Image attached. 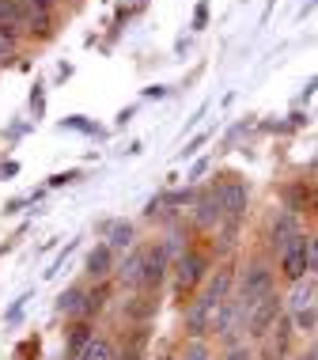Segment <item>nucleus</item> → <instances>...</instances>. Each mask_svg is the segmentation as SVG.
<instances>
[{
  "instance_id": "1",
  "label": "nucleus",
  "mask_w": 318,
  "mask_h": 360,
  "mask_svg": "<svg viewBox=\"0 0 318 360\" xmlns=\"http://www.w3.org/2000/svg\"><path fill=\"white\" fill-rule=\"evenodd\" d=\"M273 296V274H269V266H262V262H254V266H246L243 274V288H239V300L250 307H258L262 300Z\"/></svg>"
},
{
  "instance_id": "2",
  "label": "nucleus",
  "mask_w": 318,
  "mask_h": 360,
  "mask_svg": "<svg viewBox=\"0 0 318 360\" xmlns=\"http://www.w3.org/2000/svg\"><path fill=\"white\" fill-rule=\"evenodd\" d=\"M208 269V258L201 255V250H186V255H178L175 262V288L186 296V292H194L201 285V277H205Z\"/></svg>"
},
{
  "instance_id": "3",
  "label": "nucleus",
  "mask_w": 318,
  "mask_h": 360,
  "mask_svg": "<svg viewBox=\"0 0 318 360\" xmlns=\"http://www.w3.org/2000/svg\"><path fill=\"white\" fill-rule=\"evenodd\" d=\"M277 323H281V296L273 292V296L262 300L258 307H250V315H246V334H250V338H269Z\"/></svg>"
},
{
  "instance_id": "4",
  "label": "nucleus",
  "mask_w": 318,
  "mask_h": 360,
  "mask_svg": "<svg viewBox=\"0 0 318 360\" xmlns=\"http://www.w3.org/2000/svg\"><path fill=\"white\" fill-rule=\"evenodd\" d=\"M246 315H250V311H246L243 300H227V304L216 311V323H212V330H216L224 342L235 345V334H239V330H246Z\"/></svg>"
},
{
  "instance_id": "5",
  "label": "nucleus",
  "mask_w": 318,
  "mask_h": 360,
  "mask_svg": "<svg viewBox=\"0 0 318 360\" xmlns=\"http://www.w3.org/2000/svg\"><path fill=\"white\" fill-rule=\"evenodd\" d=\"M307 243H311V236H296L288 247L281 250V274L292 281H303V274H307Z\"/></svg>"
},
{
  "instance_id": "6",
  "label": "nucleus",
  "mask_w": 318,
  "mask_h": 360,
  "mask_svg": "<svg viewBox=\"0 0 318 360\" xmlns=\"http://www.w3.org/2000/svg\"><path fill=\"white\" fill-rule=\"evenodd\" d=\"M216 198H220V209H224V217L227 220H239L246 212V186L239 179H224V182H216Z\"/></svg>"
},
{
  "instance_id": "7",
  "label": "nucleus",
  "mask_w": 318,
  "mask_h": 360,
  "mask_svg": "<svg viewBox=\"0 0 318 360\" xmlns=\"http://www.w3.org/2000/svg\"><path fill=\"white\" fill-rule=\"evenodd\" d=\"M163 274H167V250H163V247H144V266H140V288H144V292L159 288Z\"/></svg>"
},
{
  "instance_id": "8",
  "label": "nucleus",
  "mask_w": 318,
  "mask_h": 360,
  "mask_svg": "<svg viewBox=\"0 0 318 360\" xmlns=\"http://www.w3.org/2000/svg\"><path fill=\"white\" fill-rule=\"evenodd\" d=\"M273 330H277V334L265 338V360H284L288 356V342H292V323L281 319Z\"/></svg>"
},
{
  "instance_id": "9",
  "label": "nucleus",
  "mask_w": 318,
  "mask_h": 360,
  "mask_svg": "<svg viewBox=\"0 0 318 360\" xmlns=\"http://www.w3.org/2000/svg\"><path fill=\"white\" fill-rule=\"evenodd\" d=\"M231 281H235L231 266H220V269H216V277H212L208 285H205V296H208L216 307H224V304H227V296H231Z\"/></svg>"
},
{
  "instance_id": "10",
  "label": "nucleus",
  "mask_w": 318,
  "mask_h": 360,
  "mask_svg": "<svg viewBox=\"0 0 318 360\" xmlns=\"http://www.w3.org/2000/svg\"><path fill=\"white\" fill-rule=\"evenodd\" d=\"M314 296H318V285L311 281V274H307V281H296L292 296H288V311H292V315H300V311L314 307Z\"/></svg>"
},
{
  "instance_id": "11",
  "label": "nucleus",
  "mask_w": 318,
  "mask_h": 360,
  "mask_svg": "<svg viewBox=\"0 0 318 360\" xmlns=\"http://www.w3.org/2000/svg\"><path fill=\"white\" fill-rule=\"evenodd\" d=\"M220 217H224V209H220L216 190L201 193V201H197V209H194V220L201 224V228H212V224H220Z\"/></svg>"
},
{
  "instance_id": "12",
  "label": "nucleus",
  "mask_w": 318,
  "mask_h": 360,
  "mask_svg": "<svg viewBox=\"0 0 318 360\" xmlns=\"http://www.w3.org/2000/svg\"><path fill=\"white\" fill-rule=\"evenodd\" d=\"M296 236H303L300 224H296V212H281V217H277V224H273V247L284 250Z\"/></svg>"
},
{
  "instance_id": "13",
  "label": "nucleus",
  "mask_w": 318,
  "mask_h": 360,
  "mask_svg": "<svg viewBox=\"0 0 318 360\" xmlns=\"http://www.w3.org/2000/svg\"><path fill=\"white\" fill-rule=\"evenodd\" d=\"M102 231H106V247H129L133 243V224L129 220H106Z\"/></svg>"
},
{
  "instance_id": "14",
  "label": "nucleus",
  "mask_w": 318,
  "mask_h": 360,
  "mask_svg": "<svg viewBox=\"0 0 318 360\" xmlns=\"http://www.w3.org/2000/svg\"><path fill=\"white\" fill-rule=\"evenodd\" d=\"M110 250H114V247H106V243H102V247H95L91 255H88V274H91L95 281H102L106 274H110V262H114Z\"/></svg>"
},
{
  "instance_id": "15",
  "label": "nucleus",
  "mask_w": 318,
  "mask_h": 360,
  "mask_svg": "<svg viewBox=\"0 0 318 360\" xmlns=\"http://www.w3.org/2000/svg\"><path fill=\"white\" fill-rule=\"evenodd\" d=\"M84 304H88V292L69 288V292H61V300H57V311H61V315H84Z\"/></svg>"
},
{
  "instance_id": "16",
  "label": "nucleus",
  "mask_w": 318,
  "mask_h": 360,
  "mask_svg": "<svg viewBox=\"0 0 318 360\" xmlns=\"http://www.w3.org/2000/svg\"><path fill=\"white\" fill-rule=\"evenodd\" d=\"M140 266H144V247L133 250V255L125 258V266H121V281H125V285L140 288Z\"/></svg>"
},
{
  "instance_id": "17",
  "label": "nucleus",
  "mask_w": 318,
  "mask_h": 360,
  "mask_svg": "<svg viewBox=\"0 0 318 360\" xmlns=\"http://www.w3.org/2000/svg\"><path fill=\"white\" fill-rule=\"evenodd\" d=\"M91 326H72V338H69V360H80V353H84V349H88V342H91Z\"/></svg>"
},
{
  "instance_id": "18",
  "label": "nucleus",
  "mask_w": 318,
  "mask_h": 360,
  "mask_svg": "<svg viewBox=\"0 0 318 360\" xmlns=\"http://www.w3.org/2000/svg\"><path fill=\"white\" fill-rule=\"evenodd\" d=\"M110 356H114V349H110V342H106V338H91L88 349L80 353V360H110Z\"/></svg>"
},
{
  "instance_id": "19",
  "label": "nucleus",
  "mask_w": 318,
  "mask_h": 360,
  "mask_svg": "<svg viewBox=\"0 0 318 360\" xmlns=\"http://www.w3.org/2000/svg\"><path fill=\"white\" fill-rule=\"evenodd\" d=\"M12 31V27H23V8L15 4V0H8L4 8H0V31Z\"/></svg>"
},
{
  "instance_id": "20",
  "label": "nucleus",
  "mask_w": 318,
  "mask_h": 360,
  "mask_svg": "<svg viewBox=\"0 0 318 360\" xmlns=\"http://www.w3.org/2000/svg\"><path fill=\"white\" fill-rule=\"evenodd\" d=\"M182 360H208V345L201 342V338H190V345H186V356Z\"/></svg>"
},
{
  "instance_id": "21",
  "label": "nucleus",
  "mask_w": 318,
  "mask_h": 360,
  "mask_svg": "<svg viewBox=\"0 0 318 360\" xmlns=\"http://www.w3.org/2000/svg\"><path fill=\"white\" fill-rule=\"evenodd\" d=\"M296 319V326L303 330V334H311V330L318 326V315H314V307H307V311H300V315H292Z\"/></svg>"
},
{
  "instance_id": "22",
  "label": "nucleus",
  "mask_w": 318,
  "mask_h": 360,
  "mask_svg": "<svg viewBox=\"0 0 318 360\" xmlns=\"http://www.w3.org/2000/svg\"><path fill=\"white\" fill-rule=\"evenodd\" d=\"M102 300H106V288H95V292H88V304H84V315H95V311L102 307Z\"/></svg>"
},
{
  "instance_id": "23",
  "label": "nucleus",
  "mask_w": 318,
  "mask_h": 360,
  "mask_svg": "<svg viewBox=\"0 0 318 360\" xmlns=\"http://www.w3.org/2000/svg\"><path fill=\"white\" fill-rule=\"evenodd\" d=\"M307 274H318V236H311L307 243Z\"/></svg>"
},
{
  "instance_id": "24",
  "label": "nucleus",
  "mask_w": 318,
  "mask_h": 360,
  "mask_svg": "<svg viewBox=\"0 0 318 360\" xmlns=\"http://www.w3.org/2000/svg\"><path fill=\"white\" fill-rule=\"evenodd\" d=\"M227 360H254V356H250V353H246L243 345H231V353H227Z\"/></svg>"
},
{
  "instance_id": "25",
  "label": "nucleus",
  "mask_w": 318,
  "mask_h": 360,
  "mask_svg": "<svg viewBox=\"0 0 318 360\" xmlns=\"http://www.w3.org/2000/svg\"><path fill=\"white\" fill-rule=\"evenodd\" d=\"M205 15H208V4H197V15H194V23H197V27H205Z\"/></svg>"
},
{
  "instance_id": "26",
  "label": "nucleus",
  "mask_w": 318,
  "mask_h": 360,
  "mask_svg": "<svg viewBox=\"0 0 318 360\" xmlns=\"http://www.w3.org/2000/svg\"><path fill=\"white\" fill-rule=\"evenodd\" d=\"M201 141H205V137H197V141H190V148H182V155H194V152L201 148Z\"/></svg>"
},
{
  "instance_id": "27",
  "label": "nucleus",
  "mask_w": 318,
  "mask_h": 360,
  "mask_svg": "<svg viewBox=\"0 0 318 360\" xmlns=\"http://www.w3.org/2000/svg\"><path fill=\"white\" fill-rule=\"evenodd\" d=\"M8 53V46H4V38H0V57H4Z\"/></svg>"
},
{
  "instance_id": "28",
  "label": "nucleus",
  "mask_w": 318,
  "mask_h": 360,
  "mask_svg": "<svg viewBox=\"0 0 318 360\" xmlns=\"http://www.w3.org/2000/svg\"><path fill=\"white\" fill-rule=\"evenodd\" d=\"M31 4H38V8H46V4H50V0H31Z\"/></svg>"
},
{
  "instance_id": "29",
  "label": "nucleus",
  "mask_w": 318,
  "mask_h": 360,
  "mask_svg": "<svg viewBox=\"0 0 318 360\" xmlns=\"http://www.w3.org/2000/svg\"><path fill=\"white\" fill-rule=\"evenodd\" d=\"M4 4H8V0H0V8H4Z\"/></svg>"
},
{
  "instance_id": "30",
  "label": "nucleus",
  "mask_w": 318,
  "mask_h": 360,
  "mask_svg": "<svg viewBox=\"0 0 318 360\" xmlns=\"http://www.w3.org/2000/svg\"><path fill=\"white\" fill-rule=\"evenodd\" d=\"M314 209H318V198H314Z\"/></svg>"
},
{
  "instance_id": "31",
  "label": "nucleus",
  "mask_w": 318,
  "mask_h": 360,
  "mask_svg": "<svg viewBox=\"0 0 318 360\" xmlns=\"http://www.w3.org/2000/svg\"><path fill=\"white\" fill-rule=\"evenodd\" d=\"M159 360H171V356H159Z\"/></svg>"
},
{
  "instance_id": "32",
  "label": "nucleus",
  "mask_w": 318,
  "mask_h": 360,
  "mask_svg": "<svg viewBox=\"0 0 318 360\" xmlns=\"http://www.w3.org/2000/svg\"><path fill=\"white\" fill-rule=\"evenodd\" d=\"M307 4H314V0H307Z\"/></svg>"
}]
</instances>
